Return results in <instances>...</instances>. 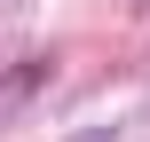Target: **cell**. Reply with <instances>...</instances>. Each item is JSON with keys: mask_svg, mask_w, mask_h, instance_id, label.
Returning <instances> with one entry per match:
<instances>
[{"mask_svg": "<svg viewBox=\"0 0 150 142\" xmlns=\"http://www.w3.org/2000/svg\"><path fill=\"white\" fill-rule=\"evenodd\" d=\"M79 142H111V134H79Z\"/></svg>", "mask_w": 150, "mask_h": 142, "instance_id": "obj_1", "label": "cell"}]
</instances>
